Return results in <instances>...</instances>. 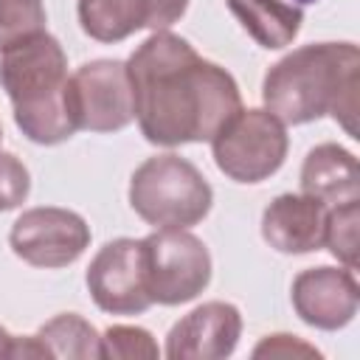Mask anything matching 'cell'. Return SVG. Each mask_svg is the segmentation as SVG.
<instances>
[{
  "label": "cell",
  "instance_id": "6da1fadb",
  "mask_svg": "<svg viewBox=\"0 0 360 360\" xmlns=\"http://www.w3.org/2000/svg\"><path fill=\"white\" fill-rule=\"evenodd\" d=\"M127 76L138 127L158 146L211 141L242 110L233 76L172 31H152L129 56Z\"/></svg>",
  "mask_w": 360,
  "mask_h": 360
},
{
  "label": "cell",
  "instance_id": "7a4b0ae2",
  "mask_svg": "<svg viewBox=\"0 0 360 360\" xmlns=\"http://www.w3.org/2000/svg\"><path fill=\"white\" fill-rule=\"evenodd\" d=\"M357 90L360 51L354 42L295 48L262 82L264 107L281 124H307L332 115L352 138H357Z\"/></svg>",
  "mask_w": 360,
  "mask_h": 360
},
{
  "label": "cell",
  "instance_id": "3957f363",
  "mask_svg": "<svg viewBox=\"0 0 360 360\" xmlns=\"http://www.w3.org/2000/svg\"><path fill=\"white\" fill-rule=\"evenodd\" d=\"M68 56L48 31L0 51V84L28 141L53 146L76 132L68 112Z\"/></svg>",
  "mask_w": 360,
  "mask_h": 360
},
{
  "label": "cell",
  "instance_id": "277c9868",
  "mask_svg": "<svg viewBox=\"0 0 360 360\" xmlns=\"http://www.w3.org/2000/svg\"><path fill=\"white\" fill-rule=\"evenodd\" d=\"M214 202V191L202 172L180 155L146 158L129 180L132 211L155 228H191Z\"/></svg>",
  "mask_w": 360,
  "mask_h": 360
},
{
  "label": "cell",
  "instance_id": "5b68a950",
  "mask_svg": "<svg viewBox=\"0 0 360 360\" xmlns=\"http://www.w3.org/2000/svg\"><path fill=\"white\" fill-rule=\"evenodd\" d=\"M287 129L267 110H239L214 138V163L236 183H262L287 158Z\"/></svg>",
  "mask_w": 360,
  "mask_h": 360
},
{
  "label": "cell",
  "instance_id": "8992f818",
  "mask_svg": "<svg viewBox=\"0 0 360 360\" xmlns=\"http://www.w3.org/2000/svg\"><path fill=\"white\" fill-rule=\"evenodd\" d=\"M143 242V270L152 304L177 307L197 298L211 281V256L186 228H158Z\"/></svg>",
  "mask_w": 360,
  "mask_h": 360
},
{
  "label": "cell",
  "instance_id": "52a82bcc",
  "mask_svg": "<svg viewBox=\"0 0 360 360\" xmlns=\"http://www.w3.org/2000/svg\"><path fill=\"white\" fill-rule=\"evenodd\" d=\"M68 112L76 129L115 132L135 118L127 65L118 59L84 62L68 79Z\"/></svg>",
  "mask_w": 360,
  "mask_h": 360
},
{
  "label": "cell",
  "instance_id": "ba28073f",
  "mask_svg": "<svg viewBox=\"0 0 360 360\" xmlns=\"http://www.w3.org/2000/svg\"><path fill=\"white\" fill-rule=\"evenodd\" d=\"M8 245L34 267H68L87 250L90 228L68 208H28L14 219Z\"/></svg>",
  "mask_w": 360,
  "mask_h": 360
},
{
  "label": "cell",
  "instance_id": "9c48e42d",
  "mask_svg": "<svg viewBox=\"0 0 360 360\" xmlns=\"http://www.w3.org/2000/svg\"><path fill=\"white\" fill-rule=\"evenodd\" d=\"M87 290L98 309L112 315H138L152 307L143 270L141 239L107 242L87 267Z\"/></svg>",
  "mask_w": 360,
  "mask_h": 360
},
{
  "label": "cell",
  "instance_id": "30bf717a",
  "mask_svg": "<svg viewBox=\"0 0 360 360\" xmlns=\"http://www.w3.org/2000/svg\"><path fill=\"white\" fill-rule=\"evenodd\" d=\"M360 290L349 267H309L292 281V307L315 329L335 332L357 315Z\"/></svg>",
  "mask_w": 360,
  "mask_h": 360
},
{
  "label": "cell",
  "instance_id": "8fae6325",
  "mask_svg": "<svg viewBox=\"0 0 360 360\" xmlns=\"http://www.w3.org/2000/svg\"><path fill=\"white\" fill-rule=\"evenodd\" d=\"M242 335V315L228 301H208L180 318L166 335L172 360H219L228 357Z\"/></svg>",
  "mask_w": 360,
  "mask_h": 360
},
{
  "label": "cell",
  "instance_id": "7c38bea8",
  "mask_svg": "<svg viewBox=\"0 0 360 360\" xmlns=\"http://www.w3.org/2000/svg\"><path fill=\"white\" fill-rule=\"evenodd\" d=\"M188 8V0H79L82 31L98 42H121L135 31H166Z\"/></svg>",
  "mask_w": 360,
  "mask_h": 360
},
{
  "label": "cell",
  "instance_id": "4fadbf2b",
  "mask_svg": "<svg viewBox=\"0 0 360 360\" xmlns=\"http://www.w3.org/2000/svg\"><path fill=\"white\" fill-rule=\"evenodd\" d=\"M326 211L321 200L309 194H278L262 214V236L278 253H312L323 248Z\"/></svg>",
  "mask_w": 360,
  "mask_h": 360
},
{
  "label": "cell",
  "instance_id": "5bb4252c",
  "mask_svg": "<svg viewBox=\"0 0 360 360\" xmlns=\"http://www.w3.org/2000/svg\"><path fill=\"white\" fill-rule=\"evenodd\" d=\"M357 158L338 143H321L304 158L301 194H309L329 208L357 200Z\"/></svg>",
  "mask_w": 360,
  "mask_h": 360
},
{
  "label": "cell",
  "instance_id": "9a60e30c",
  "mask_svg": "<svg viewBox=\"0 0 360 360\" xmlns=\"http://www.w3.org/2000/svg\"><path fill=\"white\" fill-rule=\"evenodd\" d=\"M231 14L267 51H278L295 39L304 22L301 6L284 0H228Z\"/></svg>",
  "mask_w": 360,
  "mask_h": 360
},
{
  "label": "cell",
  "instance_id": "2e32d148",
  "mask_svg": "<svg viewBox=\"0 0 360 360\" xmlns=\"http://www.w3.org/2000/svg\"><path fill=\"white\" fill-rule=\"evenodd\" d=\"M37 340L48 352V357L68 360H98L101 357V335L90 321L76 312H62L39 326Z\"/></svg>",
  "mask_w": 360,
  "mask_h": 360
},
{
  "label": "cell",
  "instance_id": "e0dca14e",
  "mask_svg": "<svg viewBox=\"0 0 360 360\" xmlns=\"http://www.w3.org/2000/svg\"><path fill=\"white\" fill-rule=\"evenodd\" d=\"M357 219L360 208L357 200L332 205L326 211V228H323V245L329 253L343 262L349 270H357Z\"/></svg>",
  "mask_w": 360,
  "mask_h": 360
},
{
  "label": "cell",
  "instance_id": "ac0fdd59",
  "mask_svg": "<svg viewBox=\"0 0 360 360\" xmlns=\"http://www.w3.org/2000/svg\"><path fill=\"white\" fill-rule=\"evenodd\" d=\"M48 22L42 0H0V51L42 34Z\"/></svg>",
  "mask_w": 360,
  "mask_h": 360
},
{
  "label": "cell",
  "instance_id": "d6986e66",
  "mask_svg": "<svg viewBox=\"0 0 360 360\" xmlns=\"http://www.w3.org/2000/svg\"><path fill=\"white\" fill-rule=\"evenodd\" d=\"M158 354V343L141 326H110L101 335V357L107 360H155Z\"/></svg>",
  "mask_w": 360,
  "mask_h": 360
},
{
  "label": "cell",
  "instance_id": "ffe728a7",
  "mask_svg": "<svg viewBox=\"0 0 360 360\" xmlns=\"http://www.w3.org/2000/svg\"><path fill=\"white\" fill-rule=\"evenodd\" d=\"M31 188L28 169L11 152H0V211H11L25 202Z\"/></svg>",
  "mask_w": 360,
  "mask_h": 360
},
{
  "label": "cell",
  "instance_id": "44dd1931",
  "mask_svg": "<svg viewBox=\"0 0 360 360\" xmlns=\"http://www.w3.org/2000/svg\"><path fill=\"white\" fill-rule=\"evenodd\" d=\"M321 352L304 343L295 335H267L256 349L253 357H318Z\"/></svg>",
  "mask_w": 360,
  "mask_h": 360
},
{
  "label": "cell",
  "instance_id": "7402d4cb",
  "mask_svg": "<svg viewBox=\"0 0 360 360\" xmlns=\"http://www.w3.org/2000/svg\"><path fill=\"white\" fill-rule=\"evenodd\" d=\"M14 335H8L3 326H0V357H14Z\"/></svg>",
  "mask_w": 360,
  "mask_h": 360
},
{
  "label": "cell",
  "instance_id": "603a6c76",
  "mask_svg": "<svg viewBox=\"0 0 360 360\" xmlns=\"http://www.w3.org/2000/svg\"><path fill=\"white\" fill-rule=\"evenodd\" d=\"M298 3H318V0H295V6H298Z\"/></svg>",
  "mask_w": 360,
  "mask_h": 360
},
{
  "label": "cell",
  "instance_id": "cb8c5ba5",
  "mask_svg": "<svg viewBox=\"0 0 360 360\" xmlns=\"http://www.w3.org/2000/svg\"><path fill=\"white\" fill-rule=\"evenodd\" d=\"M0 138H3V127H0Z\"/></svg>",
  "mask_w": 360,
  "mask_h": 360
}]
</instances>
